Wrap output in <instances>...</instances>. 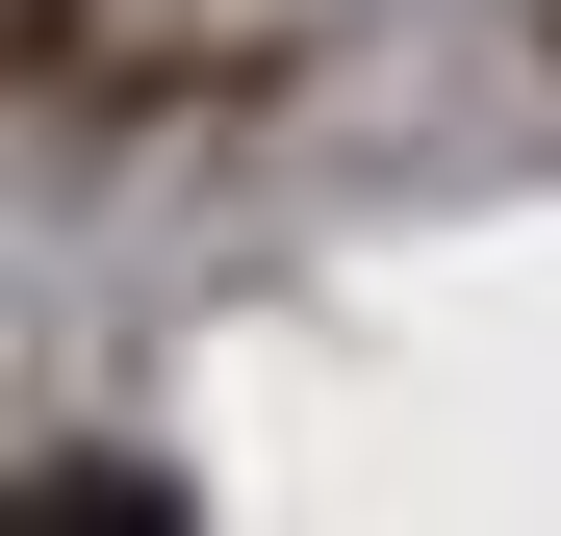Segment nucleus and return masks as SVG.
<instances>
[]
</instances>
